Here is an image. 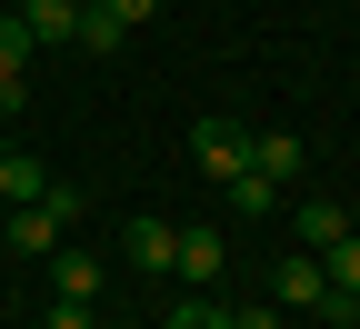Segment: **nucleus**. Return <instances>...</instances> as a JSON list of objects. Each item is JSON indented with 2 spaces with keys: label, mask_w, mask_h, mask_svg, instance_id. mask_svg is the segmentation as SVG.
I'll use <instances>...</instances> for the list:
<instances>
[{
  "label": "nucleus",
  "mask_w": 360,
  "mask_h": 329,
  "mask_svg": "<svg viewBox=\"0 0 360 329\" xmlns=\"http://www.w3.org/2000/svg\"><path fill=\"white\" fill-rule=\"evenodd\" d=\"M281 309H300V319H360V309L330 290V269L310 260V250H290V260H281Z\"/></svg>",
  "instance_id": "nucleus-1"
},
{
  "label": "nucleus",
  "mask_w": 360,
  "mask_h": 329,
  "mask_svg": "<svg viewBox=\"0 0 360 329\" xmlns=\"http://www.w3.org/2000/svg\"><path fill=\"white\" fill-rule=\"evenodd\" d=\"M191 160H200L210 180H240V170H250V130H240V120H191Z\"/></svg>",
  "instance_id": "nucleus-2"
},
{
  "label": "nucleus",
  "mask_w": 360,
  "mask_h": 329,
  "mask_svg": "<svg viewBox=\"0 0 360 329\" xmlns=\"http://www.w3.org/2000/svg\"><path fill=\"white\" fill-rule=\"evenodd\" d=\"M60 229H70V220H60L51 200H30V210H11V220H0V240H11L20 260H51V250H60Z\"/></svg>",
  "instance_id": "nucleus-3"
},
{
  "label": "nucleus",
  "mask_w": 360,
  "mask_h": 329,
  "mask_svg": "<svg viewBox=\"0 0 360 329\" xmlns=\"http://www.w3.org/2000/svg\"><path fill=\"white\" fill-rule=\"evenodd\" d=\"M220 260H231V240H220V229H180V250H170V269L191 279V290H210Z\"/></svg>",
  "instance_id": "nucleus-4"
},
{
  "label": "nucleus",
  "mask_w": 360,
  "mask_h": 329,
  "mask_svg": "<svg viewBox=\"0 0 360 329\" xmlns=\"http://www.w3.org/2000/svg\"><path fill=\"white\" fill-rule=\"evenodd\" d=\"M250 170L270 180V190H290V180H300V140L290 130H250Z\"/></svg>",
  "instance_id": "nucleus-5"
},
{
  "label": "nucleus",
  "mask_w": 360,
  "mask_h": 329,
  "mask_svg": "<svg viewBox=\"0 0 360 329\" xmlns=\"http://www.w3.org/2000/svg\"><path fill=\"white\" fill-rule=\"evenodd\" d=\"M11 20L51 51V40H70V20H80V0H11Z\"/></svg>",
  "instance_id": "nucleus-6"
},
{
  "label": "nucleus",
  "mask_w": 360,
  "mask_h": 329,
  "mask_svg": "<svg viewBox=\"0 0 360 329\" xmlns=\"http://www.w3.org/2000/svg\"><path fill=\"white\" fill-rule=\"evenodd\" d=\"M51 300H101V260L90 250H51Z\"/></svg>",
  "instance_id": "nucleus-7"
},
{
  "label": "nucleus",
  "mask_w": 360,
  "mask_h": 329,
  "mask_svg": "<svg viewBox=\"0 0 360 329\" xmlns=\"http://www.w3.org/2000/svg\"><path fill=\"white\" fill-rule=\"evenodd\" d=\"M300 250H330V240H350V210L340 200H300V229H290Z\"/></svg>",
  "instance_id": "nucleus-8"
},
{
  "label": "nucleus",
  "mask_w": 360,
  "mask_h": 329,
  "mask_svg": "<svg viewBox=\"0 0 360 329\" xmlns=\"http://www.w3.org/2000/svg\"><path fill=\"white\" fill-rule=\"evenodd\" d=\"M120 240H130V269H170V250H180V229H170V220H130Z\"/></svg>",
  "instance_id": "nucleus-9"
},
{
  "label": "nucleus",
  "mask_w": 360,
  "mask_h": 329,
  "mask_svg": "<svg viewBox=\"0 0 360 329\" xmlns=\"http://www.w3.org/2000/svg\"><path fill=\"white\" fill-rule=\"evenodd\" d=\"M310 260H321V269H330V290L360 309V229H350V240H330V250H310Z\"/></svg>",
  "instance_id": "nucleus-10"
},
{
  "label": "nucleus",
  "mask_w": 360,
  "mask_h": 329,
  "mask_svg": "<svg viewBox=\"0 0 360 329\" xmlns=\"http://www.w3.org/2000/svg\"><path fill=\"white\" fill-rule=\"evenodd\" d=\"M120 40H130V30L101 11V0H80V20H70V51H120Z\"/></svg>",
  "instance_id": "nucleus-11"
},
{
  "label": "nucleus",
  "mask_w": 360,
  "mask_h": 329,
  "mask_svg": "<svg viewBox=\"0 0 360 329\" xmlns=\"http://www.w3.org/2000/svg\"><path fill=\"white\" fill-rule=\"evenodd\" d=\"M30 60H40V40H30L11 11H0V80H30Z\"/></svg>",
  "instance_id": "nucleus-12"
},
{
  "label": "nucleus",
  "mask_w": 360,
  "mask_h": 329,
  "mask_svg": "<svg viewBox=\"0 0 360 329\" xmlns=\"http://www.w3.org/2000/svg\"><path fill=\"white\" fill-rule=\"evenodd\" d=\"M220 190H231V210H240V220H270V210H281V190H270L260 170H240V180H220Z\"/></svg>",
  "instance_id": "nucleus-13"
},
{
  "label": "nucleus",
  "mask_w": 360,
  "mask_h": 329,
  "mask_svg": "<svg viewBox=\"0 0 360 329\" xmlns=\"http://www.w3.org/2000/svg\"><path fill=\"white\" fill-rule=\"evenodd\" d=\"M170 329H240V319H231V309H220L210 290H191V300H180V309H170Z\"/></svg>",
  "instance_id": "nucleus-14"
},
{
  "label": "nucleus",
  "mask_w": 360,
  "mask_h": 329,
  "mask_svg": "<svg viewBox=\"0 0 360 329\" xmlns=\"http://www.w3.org/2000/svg\"><path fill=\"white\" fill-rule=\"evenodd\" d=\"M40 329H101V319H90V300H51V319H40Z\"/></svg>",
  "instance_id": "nucleus-15"
},
{
  "label": "nucleus",
  "mask_w": 360,
  "mask_h": 329,
  "mask_svg": "<svg viewBox=\"0 0 360 329\" xmlns=\"http://www.w3.org/2000/svg\"><path fill=\"white\" fill-rule=\"evenodd\" d=\"M101 11H110V20H120V30H141V20H150V11H160V0H101Z\"/></svg>",
  "instance_id": "nucleus-16"
},
{
  "label": "nucleus",
  "mask_w": 360,
  "mask_h": 329,
  "mask_svg": "<svg viewBox=\"0 0 360 329\" xmlns=\"http://www.w3.org/2000/svg\"><path fill=\"white\" fill-rule=\"evenodd\" d=\"M240 329H290V309H231Z\"/></svg>",
  "instance_id": "nucleus-17"
},
{
  "label": "nucleus",
  "mask_w": 360,
  "mask_h": 329,
  "mask_svg": "<svg viewBox=\"0 0 360 329\" xmlns=\"http://www.w3.org/2000/svg\"><path fill=\"white\" fill-rule=\"evenodd\" d=\"M0 220H11V200H0Z\"/></svg>",
  "instance_id": "nucleus-18"
},
{
  "label": "nucleus",
  "mask_w": 360,
  "mask_h": 329,
  "mask_svg": "<svg viewBox=\"0 0 360 329\" xmlns=\"http://www.w3.org/2000/svg\"><path fill=\"white\" fill-rule=\"evenodd\" d=\"M350 229H360V210H350Z\"/></svg>",
  "instance_id": "nucleus-19"
},
{
  "label": "nucleus",
  "mask_w": 360,
  "mask_h": 329,
  "mask_svg": "<svg viewBox=\"0 0 360 329\" xmlns=\"http://www.w3.org/2000/svg\"><path fill=\"white\" fill-rule=\"evenodd\" d=\"M0 150H11V140H0Z\"/></svg>",
  "instance_id": "nucleus-20"
}]
</instances>
